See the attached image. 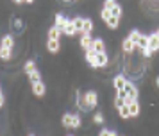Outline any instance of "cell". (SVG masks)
<instances>
[{"label":"cell","instance_id":"9","mask_svg":"<svg viewBox=\"0 0 159 136\" xmlns=\"http://www.w3.org/2000/svg\"><path fill=\"white\" fill-rule=\"evenodd\" d=\"M59 47H61L59 40H47V50H48L50 54H56V52H59Z\"/></svg>","mask_w":159,"mask_h":136},{"label":"cell","instance_id":"16","mask_svg":"<svg viewBox=\"0 0 159 136\" xmlns=\"http://www.w3.org/2000/svg\"><path fill=\"white\" fill-rule=\"evenodd\" d=\"M66 21H68V18H66L65 14L57 13V14H56V23H54V25H56V27H59L61 30H63V27L66 25Z\"/></svg>","mask_w":159,"mask_h":136},{"label":"cell","instance_id":"37","mask_svg":"<svg viewBox=\"0 0 159 136\" xmlns=\"http://www.w3.org/2000/svg\"><path fill=\"white\" fill-rule=\"evenodd\" d=\"M23 2H25V4H32V2H34V0H23Z\"/></svg>","mask_w":159,"mask_h":136},{"label":"cell","instance_id":"15","mask_svg":"<svg viewBox=\"0 0 159 136\" xmlns=\"http://www.w3.org/2000/svg\"><path fill=\"white\" fill-rule=\"evenodd\" d=\"M122 49H123V52H125V54H130V52H134V50H136V45L130 41L129 38H127V40L122 43Z\"/></svg>","mask_w":159,"mask_h":136},{"label":"cell","instance_id":"26","mask_svg":"<svg viewBox=\"0 0 159 136\" xmlns=\"http://www.w3.org/2000/svg\"><path fill=\"white\" fill-rule=\"evenodd\" d=\"M111 14L116 16V18H122V6H120V4H116V6L111 9Z\"/></svg>","mask_w":159,"mask_h":136},{"label":"cell","instance_id":"11","mask_svg":"<svg viewBox=\"0 0 159 136\" xmlns=\"http://www.w3.org/2000/svg\"><path fill=\"white\" fill-rule=\"evenodd\" d=\"M93 45V40H91V34H82L80 36V47L84 50H89Z\"/></svg>","mask_w":159,"mask_h":136},{"label":"cell","instance_id":"29","mask_svg":"<svg viewBox=\"0 0 159 136\" xmlns=\"http://www.w3.org/2000/svg\"><path fill=\"white\" fill-rule=\"evenodd\" d=\"M80 124H82V122H80V116H79V115H73V124H72V127H73V129H79Z\"/></svg>","mask_w":159,"mask_h":136},{"label":"cell","instance_id":"17","mask_svg":"<svg viewBox=\"0 0 159 136\" xmlns=\"http://www.w3.org/2000/svg\"><path fill=\"white\" fill-rule=\"evenodd\" d=\"M36 70V61H32V59H29V61H25V64H23V72L29 75L30 72Z\"/></svg>","mask_w":159,"mask_h":136},{"label":"cell","instance_id":"30","mask_svg":"<svg viewBox=\"0 0 159 136\" xmlns=\"http://www.w3.org/2000/svg\"><path fill=\"white\" fill-rule=\"evenodd\" d=\"M104 120H106V118H104V115L102 113H95V116H93L95 124H104Z\"/></svg>","mask_w":159,"mask_h":136},{"label":"cell","instance_id":"27","mask_svg":"<svg viewBox=\"0 0 159 136\" xmlns=\"http://www.w3.org/2000/svg\"><path fill=\"white\" fill-rule=\"evenodd\" d=\"M139 36H141V34H139L138 30H132V32L129 34V40H130L132 43H134V45H136V43H138V40H139Z\"/></svg>","mask_w":159,"mask_h":136},{"label":"cell","instance_id":"12","mask_svg":"<svg viewBox=\"0 0 159 136\" xmlns=\"http://www.w3.org/2000/svg\"><path fill=\"white\" fill-rule=\"evenodd\" d=\"M73 124V113H65L63 116H61V125L66 129H70Z\"/></svg>","mask_w":159,"mask_h":136},{"label":"cell","instance_id":"10","mask_svg":"<svg viewBox=\"0 0 159 136\" xmlns=\"http://www.w3.org/2000/svg\"><path fill=\"white\" fill-rule=\"evenodd\" d=\"M123 90L127 91V95H129V97H130L132 100H138V88H136L134 84H132V82H127Z\"/></svg>","mask_w":159,"mask_h":136},{"label":"cell","instance_id":"35","mask_svg":"<svg viewBox=\"0 0 159 136\" xmlns=\"http://www.w3.org/2000/svg\"><path fill=\"white\" fill-rule=\"evenodd\" d=\"M111 133H113V131H109V129H104V131H100V134H98V136H111Z\"/></svg>","mask_w":159,"mask_h":136},{"label":"cell","instance_id":"25","mask_svg":"<svg viewBox=\"0 0 159 136\" xmlns=\"http://www.w3.org/2000/svg\"><path fill=\"white\" fill-rule=\"evenodd\" d=\"M73 23H75V30L82 34V23H84V18H73Z\"/></svg>","mask_w":159,"mask_h":136},{"label":"cell","instance_id":"7","mask_svg":"<svg viewBox=\"0 0 159 136\" xmlns=\"http://www.w3.org/2000/svg\"><path fill=\"white\" fill-rule=\"evenodd\" d=\"M61 32H63V30L59 27L52 25V27L47 30V40H59V38H61Z\"/></svg>","mask_w":159,"mask_h":136},{"label":"cell","instance_id":"4","mask_svg":"<svg viewBox=\"0 0 159 136\" xmlns=\"http://www.w3.org/2000/svg\"><path fill=\"white\" fill-rule=\"evenodd\" d=\"M125 84H127V79H125V75H122V73H118V75L113 79V86H115L116 91H118V90H123Z\"/></svg>","mask_w":159,"mask_h":136},{"label":"cell","instance_id":"13","mask_svg":"<svg viewBox=\"0 0 159 136\" xmlns=\"http://www.w3.org/2000/svg\"><path fill=\"white\" fill-rule=\"evenodd\" d=\"M63 32H65L66 36H73L77 30H75V23H73V20H68L66 21V25L63 27Z\"/></svg>","mask_w":159,"mask_h":136},{"label":"cell","instance_id":"2","mask_svg":"<svg viewBox=\"0 0 159 136\" xmlns=\"http://www.w3.org/2000/svg\"><path fill=\"white\" fill-rule=\"evenodd\" d=\"M45 93H47V86H45L43 81H39V82H32V95H36V97H43Z\"/></svg>","mask_w":159,"mask_h":136},{"label":"cell","instance_id":"28","mask_svg":"<svg viewBox=\"0 0 159 136\" xmlns=\"http://www.w3.org/2000/svg\"><path fill=\"white\" fill-rule=\"evenodd\" d=\"M100 16H102V20H104V21H107L109 18L113 16V14H111V11H109V9H102V11H100Z\"/></svg>","mask_w":159,"mask_h":136},{"label":"cell","instance_id":"21","mask_svg":"<svg viewBox=\"0 0 159 136\" xmlns=\"http://www.w3.org/2000/svg\"><path fill=\"white\" fill-rule=\"evenodd\" d=\"M118 113H120V118H130L129 106H120L118 107Z\"/></svg>","mask_w":159,"mask_h":136},{"label":"cell","instance_id":"6","mask_svg":"<svg viewBox=\"0 0 159 136\" xmlns=\"http://www.w3.org/2000/svg\"><path fill=\"white\" fill-rule=\"evenodd\" d=\"M148 49H150L152 52H157L159 50V36L156 34V32L148 36Z\"/></svg>","mask_w":159,"mask_h":136},{"label":"cell","instance_id":"14","mask_svg":"<svg viewBox=\"0 0 159 136\" xmlns=\"http://www.w3.org/2000/svg\"><path fill=\"white\" fill-rule=\"evenodd\" d=\"M91 30H93V21H91V18H84V23H82V34H91Z\"/></svg>","mask_w":159,"mask_h":136},{"label":"cell","instance_id":"19","mask_svg":"<svg viewBox=\"0 0 159 136\" xmlns=\"http://www.w3.org/2000/svg\"><path fill=\"white\" fill-rule=\"evenodd\" d=\"M147 47H148V36H139V40H138V43H136V49H147Z\"/></svg>","mask_w":159,"mask_h":136},{"label":"cell","instance_id":"32","mask_svg":"<svg viewBox=\"0 0 159 136\" xmlns=\"http://www.w3.org/2000/svg\"><path fill=\"white\" fill-rule=\"evenodd\" d=\"M116 97H120L122 100H125V97H129V95H127L125 90H118V91H116Z\"/></svg>","mask_w":159,"mask_h":136},{"label":"cell","instance_id":"40","mask_svg":"<svg viewBox=\"0 0 159 136\" xmlns=\"http://www.w3.org/2000/svg\"><path fill=\"white\" fill-rule=\"evenodd\" d=\"M156 34H157V36H159V29H157V32H156Z\"/></svg>","mask_w":159,"mask_h":136},{"label":"cell","instance_id":"31","mask_svg":"<svg viewBox=\"0 0 159 136\" xmlns=\"http://www.w3.org/2000/svg\"><path fill=\"white\" fill-rule=\"evenodd\" d=\"M115 6H116V0H106V2H104V9H109V11Z\"/></svg>","mask_w":159,"mask_h":136},{"label":"cell","instance_id":"34","mask_svg":"<svg viewBox=\"0 0 159 136\" xmlns=\"http://www.w3.org/2000/svg\"><path fill=\"white\" fill-rule=\"evenodd\" d=\"M115 106H116V107H120V106H123V100L120 99V97H116V99H115Z\"/></svg>","mask_w":159,"mask_h":136},{"label":"cell","instance_id":"22","mask_svg":"<svg viewBox=\"0 0 159 136\" xmlns=\"http://www.w3.org/2000/svg\"><path fill=\"white\" fill-rule=\"evenodd\" d=\"M129 111H130V116H138L139 115V104H138V100H134L129 106Z\"/></svg>","mask_w":159,"mask_h":136},{"label":"cell","instance_id":"20","mask_svg":"<svg viewBox=\"0 0 159 136\" xmlns=\"http://www.w3.org/2000/svg\"><path fill=\"white\" fill-rule=\"evenodd\" d=\"M106 25H107L109 29H118V25H120V18H116V16H111V18L106 21Z\"/></svg>","mask_w":159,"mask_h":136},{"label":"cell","instance_id":"36","mask_svg":"<svg viewBox=\"0 0 159 136\" xmlns=\"http://www.w3.org/2000/svg\"><path fill=\"white\" fill-rule=\"evenodd\" d=\"M4 102H6V97H4V93L0 91V107H4Z\"/></svg>","mask_w":159,"mask_h":136},{"label":"cell","instance_id":"39","mask_svg":"<svg viewBox=\"0 0 159 136\" xmlns=\"http://www.w3.org/2000/svg\"><path fill=\"white\" fill-rule=\"evenodd\" d=\"M156 84H157V88H159V77H157V79H156Z\"/></svg>","mask_w":159,"mask_h":136},{"label":"cell","instance_id":"5","mask_svg":"<svg viewBox=\"0 0 159 136\" xmlns=\"http://www.w3.org/2000/svg\"><path fill=\"white\" fill-rule=\"evenodd\" d=\"M91 49H93L97 54H104V52H106V43H104V40H102V38H97V40H93Z\"/></svg>","mask_w":159,"mask_h":136},{"label":"cell","instance_id":"43","mask_svg":"<svg viewBox=\"0 0 159 136\" xmlns=\"http://www.w3.org/2000/svg\"><path fill=\"white\" fill-rule=\"evenodd\" d=\"M0 91H2V90H0Z\"/></svg>","mask_w":159,"mask_h":136},{"label":"cell","instance_id":"18","mask_svg":"<svg viewBox=\"0 0 159 136\" xmlns=\"http://www.w3.org/2000/svg\"><path fill=\"white\" fill-rule=\"evenodd\" d=\"M11 54H13V49L0 47V59H4V61H9V59H11Z\"/></svg>","mask_w":159,"mask_h":136},{"label":"cell","instance_id":"23","mask_svg":"<svg viewBox=\"0 0 159 136\" xmlns=\"http://www.w3.org/2000/svg\"><path fill=\"white\" fill-rule=\"evenodd\" d=\"M29 81H30V84H32V82H39V81H41V73H39L38 70L30 72L29 73Z\"/></svg>","mask_w":159,"mask_h":136},{"label":"cell","instance_id":"41","mask_svg":"<svg viewBox=\"0 0 159 136\" xmlns=\"http://www.w3.org/2000/svg\"><path fill=\"white\" fill-rule=\"evenodd\" d=\"M29 136H34V134H29Z\"/></svg>","mask_w":159,"mask_h":136},{"label":"cell","instance_id":"1","mask_svg":"<svg viewBox=\"0 0 159 136\" xmlns=\"http://www.w3.org/2000/svg\"><path fill=\"white\" fill-rule=\"evenodd\" d=\"M82 99H84V104H86L88 109H95L97 104H98V95H97V91H93V90L86 91L82 95Z\"/></svg>","mask_w":159,"mask_h":136},{"label":"cell","instance_id":"8","mask_svg":"<svg viewBox=\"0 0 159 136\" xmlns=\"http://www.w3.org/2000/svg\"><path fill=\"white\" fill-rule=\"evenodd\" d=\"M0 47H6V49H13V47H15V38H13L11 34L2 36V40H0Z\"/></svg>","mask_w":159,"mask_h":136},{"label":"cell","instance_id":"42","mask_svg":"<svg viewBox=\"0 0 159 136\" xmlns=\"http://www.w3.org/2000/svg\"><path fill=\"white\" fill-rule=\"evenodd\" d=\"M68 136H72V134H68Z\"/></svg>","mask_w":159,"mask_h":136},{"label":"cell","instance_id":"24","mask_svg":"<svg viewBox=\"0 0 159 136\" xmlns=\"http://www.w3.org/2000/svg\"><path fill=\"white\" fill-rule=\"evenodd\" d=\"M95 57H97V52H95L93 49L86 50V61H88V63H89V64H91V63H93V61H95Z\"/></svg>","mask_w":159,"mask_h":136},{"label":"cell","instance_id":"33","mask_svg":"<svg viewBox=\"0 0 159 136\" xmlns=\"http://www.w3.org/2000/svg\"><path fill=\"white\" fill-rule=\"evenodd\" d=\"M141 54H143V57H150L152 54H154V52H152V50L148 49V47H147V49H143V50H141Z\"/></svg>","mask_w":159,"mask_h":136},{"label":"cell","instance_id":"38","mask_svg":"<svg viewBox=\"0 0 159 136\" xmlns=\"http://www.w3.org/2000/svg\"><path fill=\"white\" fill-rule=\"evenodd\" d=\"M13 2H15V4H22L23 0H13Z\"/></svg>","mask_w":159,"mask_h":136},{"label":"cell","instance_id":"3","mask_svg":"<svg viewBox=\"0 0 159 136\" xmlns=\"http://www.w3.org/2000/svg\"><path fill=\"white\" fill-rule=\"evenodd\" d=\"M107 64V54L104 52V54H97V57H95V61L91 63V66L93 68H100V66H106Z\"/></svg>","mask_w":159,"mask_h":136}]
</instances>
